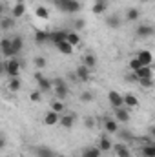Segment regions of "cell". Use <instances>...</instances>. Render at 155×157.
I'll use <instances>...</instances> for the list:
<instances>
[{"mask_svg":"<svg viewBox=\"0 0 155 157\" xmlns=\"http://www.w3.org/2000/svg\"><path fill=\"white\" fill-rule=\"evenodd\" d=\"M120 24H122V20H120L117 15H112V17H108V18H106V26H108V28H112V29H119V28H120Z\"/></svg>","mask_w":155,"mask_h":157,"instance_id":"cell-24","label":"cell"},{"mask_svg":"<svg viewBox=\"0 0 155 157\" xmlns=\"http://www.w3.org/2000/svg\"><path fill=\"white\" fill-rule=\"evenodd\" d=\"M150 137H152V139H155V124L150 128Z\"/></svg>","mask_w":155,"mask_h":157,"instance_id":"cell-43","label":"cell"},{"mask_svg":"<svg viewBox=\"0 0 155 157\" xmlns=\"http://www.w3.org/2000/svg\"><path fill=\"white\" fill-rule=\"evenodd\" d=\"M141 18V11L137 9V7H130L128 11H126V20L128 22H137Z\"/></svg>","mask_w":155,"mask_h":157,"instance_id":"cell-22","label":"cell"},{"mask_svg":"<svg viewBox=\"0 0 155 157\" xmlns=\"http://www.w3.org/2000/svg\"><path fill=\"white\" fill-rule=\"evenodd\" d=\"M59 122H60V113H57L53 110H49L47 113H44V124L46 126H55Z\"/></svg>","mask_w":155,"mask_h":157,"instance_id":"cell-11","label":"cell"},{"mask_svg":"<svg viewBox=\"0 0 155 157\" xmlns=\"http://www.w3.org/2000/svg\"><path fill=\"white\" fill-rule=\"evenodd\" d=\"M57 49H59L62 55H71V53H73V46H71L68 40H64V42L57 44Z\"/></svg>","mask_w":155,"mask_h":157,"instance_id":"cell-23","label":"cell"},{"mask_svg":"<svg viewBox=\"0 0 155 157\" xmlns=\"http://www.w3.org/2000/svg\"><path fill=\"white\" fill-rule=\"evenodd\" d=\"M33 64H35L37 70H44L47 66V60H46V57H35L33 59Z\"/></svg>","mask_w":155,"mask_h":157,"instance_id":"cell-36","label":"cell"},{"mask_svg":"<svg viewBox=\"0 0 155 157\" xmlns=\"http://www.w3.org/2000/svg\"><path fill=\"white\" fill-rule=\"evenodd\" d=\"M102 124H104V130H106V133L108 135H117L119 133V121L115 117H104L102 121Z\"/></svg>","mask_w":155,"mask_h":157,"instance_id":"cell-6","label":"cell"},{"mask_svg":"<svg viewBox=\"0 0 155 157\" xmlns=\"http://www.w3.org/2000/svg\"><path fill=\"white\" fill-rule=\"evenodd\" d=\"M86 28V22H84V18H77L75 22H73V29L75 31H82Z\"/></svg>","mask_w":155,"mask_h":157,"instance_id":"cell-39","label":"cell"},{"mask_svg":"<svg viewBox=\"0 0 155 157\" xmlns=\"http://www.w3.org/2000/svg\"><path fill=\"white\" fill-rule=\"evenodd\" d=\"M68 39V31H64V29H60V31H51V42L57 46V44H60V42H64V40Z\"/></svg>","mask_w":155,"mask_h":157,"instance_id":"cell-18","label":"cell"},{"mask_svg":"<svg viewBox=\"0 0 155 157\" xmlns=\"http://www.w3.org/2000/svg\"><path fill=\"white\" fill-rule=\"evenodd\" d=\"M113 117H115L119 122H128V121H130V110H128L126 106H122V108H115Z\"/></svg>","mask_w":155,"mask_h":157,"instance_id":"cell-14","label":"cell"},{"mask_svg":"<svg viewBox=\"0 0 155 157\" xmlns=\"http://www.w3.org/2000/svg\"><path fill=\"white\" fill-rule=\"evenodd\" d=\"M124 106H126L128 110L137 108V106H139V99H137L133 93H124Z\"/></svg>","mask_w":155,"mask_h":157,"instance_id":"cell-16","label":"cell"},{"mask_svg":"<svg viewBox=\"0 0 155 157\" xmlns=\"http://www.w3.org/2000/svg\"><path fill=\"white\" fill-rule=\"evenodd\" d=\"M35 80H37V84H39V90L42 93H47V91H53V80H49V78H46L42 73H35Z\"/></svg>","mask_w":155,"mask_h":157,"instance_id":"cell-4","label":"cell"},{"mask_svg":"<svg viewBox=\"0 0 155 157\" xmlns=\"http://www.w3.org/2000/svg\"><path fill=\"white\" fill-rule=\"evenodd\" d=\"M97 146H99L102 152H110V150H113V143L110 141V137H108V135H100V139H99Z\"/></svg>","mask_w":155,"mask_h":157,"instance_id":"cell-15","label":"cell"},{"mask_svg":"<svg viewBox=\"0 0 155 157\" xmlns=\"http://www.w3.org/2000/svg\"><path fill=\"white\" fill-rule=\"evenodd\" d=\"M55 157H66V155H64V154H57Z\"/></svg>","mask_w":155,"mask_h":157,"instance_id":"cell-45","label":"cell"},{"mask_svg":"<svg viewBox=\"0 0 155 157\" xmlns=\"http://www.w3.org/2000/svg\"><path fill=\"white\" fill-rule=\"evenodd\" d=\"M104 154L99 146H89V148H84L82 150V155L80 157H100Z\"/></svg>","mask_w":155,"mask_h":157,"instance_id":"cell-17","label":"cell"},{"mask_svg":"<svg viewBox=\"0 0 155 157\" xmlns=\"http://www.w3.org/2000/svg\"><path fill=\"white\" fill-rule=\"evenodd\" d=\"M7 88H9V91L17 93V91H18V90L22 88V82H20V78H18V77L9 78V82H7Z\"/></svg>","mask_w":155,"mask_h":157,"instance_id":"cell-28","label":"cell"},{"mask_svg":"<svg viewBox=\"0 0 155 157\" xmlns=\"http://www.w3.org/2000/svg\"><path fill=\"white\" fill-rule=\"evenodd\" d=\"M113 150H115L117 157H131V150L128 148L126 143H117V144H113Z\"/></svg>","mask_w":155,"mask_h":157,"instance_id":"cell-12","label":"cell"},{"mask_svg":"<svg viewBox=\"0 0 155 157\" xmlns=\"http://www.w3.org/2000/svg\"><path fill=\"white\" fill-rule=\"evenodd\" d=\"M62 128H66V130H71L73 126H75V115L73 113H64V115H60V122H59Z\"/></svg>","mask_w":155,"mask_h":157,"instance_id":"cell-13","label":"cell"},{"mask_svg":"<svg viewBox=\"0 0 155 157\" xmlns=\"http://www.w3.org/2000/svg\"><path fill=\"white\" fill-rule=\"evenodd\" d=\"M29 101H31V102H40V101H42V91H40V90L31 91V93H29Z\"/></svg>","mask_w":155,"mask_h":157,"instance_id":"cell-38","label":"cell"},{"mask_svg":"<svg viewBox=\"0 0 155 157\" xmlns=\"http://www.w3.org/2000/svg\"><path fill=\"white\" fill-rule=\"evenodd\" d=\"M139 84H141L142 88H152V86H153V78H141Z\"/></svg>","mask_w":155,"mask_h":157,"instance_id":"cell-41","label":"cell"},{"mask_svg":"<svg viewBox=\"0 0 155 157\" xmlns=\"http://www.w3.org/2000/svg\"><path fill=\"white\" fill-rule=\"evenodd\" d=\"M137 59L141 60L142 66H152V62H153V55H152L150 49H141V51L137 53Z\"/></svg>","mask_w":155,"mask_h":157,"instance_id":"cell-10","label":"cell"},{"mask_svg":"<svg viewBox=\"0 0 155 157\" xmlns=\"http://www.w3.org/2000/svg\"><path fill=\"white\" fill-rule=\"evenodd\" d=\"M11 42H13V51H15V57H17L24 48V39L20 35H15V37H11Z\"/></svg>","mask_w":155,"mask_h":157,"instance_id":"cell-19","label":"cell"},{"mask_svg":"<svg viewBox=\"0 0 155 157\" xmlns=\"http://www.w3.org/2000/svg\"><path fill=\"white\" fill-rule=\"evenodd\" d=\"M64 2H68V0H57V4H64Z\"/></svg>","mask_w":155,"mask_h":157,"instance_id":"cell-44","label":"cell"},{"mask_svg":"<svg viewBox=\"0 0 155 157\" xmlns=\"http://www.w3.org/2000/svg\"><path fill=\"white\" fill-rule=\"evenodd\" d=\"M86 128H93V119H86Z\"/></svg>","mask_w":155,"mask_h":157,"instance_id":"cell-42","label":"cell"},{"mask_svg":"<svg viewBox=\"0 0 155 157\" xmlns=\"http://www.w3.org/2000/svg\"><path fill=\"white\" fill-rule=\"evenodd\" d=\"M35 42H37V44L51 42V33H49V31H37V35H35Z\"/></svg>","mask_w":155,"mask_h":157,"instance_id":"cell-26","label":"cell"},{"mask_svg":"<svg viewBox=\"0 0 155 157\" xmlns=\"http://www.w3.org/2000/svg\"><path fill=\"white\" fill-rule=\"evenodd\" d=\"M139 2H150V0H139Z\"/></svg>","mask_w":155,"mask_h":157,"instance_id":"cell-46","label":"cell"},{"mask_svg":"<svg viewBox=\"0 0 155 157\" xmlns=\"http://www.w3.org/2000/svg\"><path fill=\"white\" fill-rule=\"evenodd\" d=\"M68 93H70V88L64 82V78H60V77L53 78V95H55V99L57 101H64L68 97Z\"/></svg>","mask_w":155,"mask_h":157,"instance_id":"cell-1","label":"cell"},{"mask_svg":"<svg viewBox=\"0 0 155 157\" xmlns=\"http://www.w3.org/2000/svg\"><path fill=\"white\" fill-rule=\"evenodd\" d=\"M20 60L17 59V57H13V59H6V62H4V71H6V75L9 78L13 77H18V73H20Z\"/></svg>","mask_w":155,"mask_h":157,"instance_id":"cell-2","label":"cell"},{"mask_svg":"<svg viewBox=\"0 0 155 157\" xmlns=\"http://www.w3.org/2000/svg\"><path fill=\"white\" fill-rule=\"evenodd\" d=\"M128 68H130V71H137V70H141L142 68V64H141V60L137 59V57H133V59H130V62H128Z\"/></svg>","mask_w":155,"mask_h":157,"instance_id":"cell-35","label":"cell"},{"mask_svg":"<svg viewBox=\"0 0 155 157\" xmlns=\"http://www.w3.org/2000/svg\"><path fill=\"white\" fill-rule=\"evenodd\" d=\"M108 101H110V104H112V108H113V110L124 106V95H120V93L115 91V90L108 91Z\"/></svg>","mask_w":155,"mask_h":157,"instance_id":"cell-7","label":"cell"},{"mask_svg":"<svg viewBox=\"0 0 155 157\" xmlns=\"http://www.w3.org/2000/svg\"><path fill=\"white\" fill-rule=\"evenodd\" d=\"M84 64H86L89 70L95 68V66H97V57H95L93 53H86V55H84Z\"/></svg>","mask_w":155,"mask_h":157,"instance_id":"cell-33","label":"cell"},{"mask_svg":"<svg viewBox=\"0 0 155 157\" xmlns=\"http://www.w3.org/2000/svg\"><path fill=\"white\" fill-rule=\"evenodd\" d=\"M135 35L139 39H150V37L155 35V26H152V24H139L137 29H135Z\"/></svg>","mask_w":155,"mask_h":157,"instance_id":"cell-3","label":"cell"},{"mask_svg":"<svg viewBox=\"0 0 155 157\" xmlns=\"http://www.w3.org/2000/svg\"><path fill=\"white\" fill-rule=\"evenodd\" d=\"M59 9L64 13H77L82 9V2L80 0H68L64 4H59Z\"/></svg>","mask_w":155,"mask_h":157,"instance_id":"cell-5","label":"cell"},{"mask_svg":"<svg viewBox=\"0 0 155 157\" xmlns=\"http://www.w3.org/2000/svg\"><path fill=\"white\" fill-rule=\"evenodd\" d=\"M75 75H77V80H80V82H88V80L91 78V71H89V68H88L86 64H80L77 70H75Z\"/></svg>","mask_w":155,"mask_h":157,"instance_id":"cell-8","label":"cell"},{"mask_svg":"<svg viewBox=\"0 0 155 157\" xmlns=\"http://www.w3.org/2000/svg\"><path fill=\"white\" fill-rule=\"evenodd\" d=\"M117 135H120V139H122L124 143H130V141H133V133H130V132L119 130V133H117Z\"/></svg>","mask_w":155,"mask_h":157,"instance_id":"cell-37","label":"cell"},{"mask_svg":"<svg viewBox=\"0 0 155 157\" xmlns=\"http://www.w3.org/2000/svg\"><path fill=\"white\" fill-rule=\"evenodd\" d=\"M2 55H4L6 59H13V57H15L13 42H11V39H7V37H4V39H2Z\"/></svg>","mask_w":155,"mask_h":157,"instance_id":"cell-9","label":"cell"},{"mask_svg":"<svg viewBox=\"0 0 155 157\" xmlns=\"http://www.w3.org/2000/svg\"><path fill=\"white\" fill-rule=\"evenodd\" d=\"M37 157H55L57 154L51 150V148H47V146H40V148H37Z\"/></svg>","mask_w":155,"mask_h":157,"instance_id":"cell-31","label":"cell"},{"mask_svg":"<svg viewBox=\"0 0 155 157\" xmlns=\"http://www.w3.org/2000/svg\"><path fill=\"white\" fill-rule=\"evenodd\" d=\"M80 101L82 102H91L93 101V93L91 91H82L80 93Z\"/></svg>","mask_w":155,"mask_h":157,"instance_id":"cell-40","label":"cell"},{"mask_svg":"<svg viewBox=\"0 0 155 157\" xmlns=\"http://www.w3.org/2000/svg\"><path fill=\"white\" fill-rule=\"evenodd\" d=\"M11 15H13L15 18H22V17L26 15V4H15V6L11 7Z\"/></svg>","mask_w":155,"mask_h":157,"instance_id":"cell-20","label":"cell"},{"mask_svg":"<svg viewBox=\"0 0 155 157\" xmlns=\"http://www.w3.org/2000/svg\"><path fill=\"white\" fill-rule=\"evenodd\" d=\"M135 75H137V78L141 80V78H152L153 75H152V68L150 66H142L141 70H137L135 71Z\"/></svg>","mask_w":155,"mask_h":157,"instance_id":"cell-25","label":"cell"},{"mask_svg":"<svg viewBox=\"0 0 155 157\" xmlns=\"http://www.w3.org/2000/svg\"><path fill=\"white\" fill-rule=\"evenodd\" d=\"M11 28H15V17H4L2 18V29L7 31Z\"/></svg>","mask_w":155,"mask_h":157,"instance_id":"cell-34","label":"cell"},{"mask_svg":"<svg viewBox=\"0 0 155 157\" xmlns=\"http://www.w3.org/2000/svg\"><path fill=\"white\" fill-rule=\"evenodd\" d=\"M51 110L53 112H57V113H60V115H64V110H66V104H64V101H53L51 102Z\"/></svg>","mask_w":155,"mask_h":157,"instance_id":"cell-32","label":"cell"},{"mask_svg":"<svg viewBox=\"0 0 155 157\" xmlns=\"http://www.w3.org/2000/svg\"><path fill=\"white\" fill-rule=\"evenodd\" d=\"M141 155L142 157H155V143L144 144V146L141 148Z\"/></svg>","mask_w":155,"mask_h":157,"instance_id":"cell-27","label":"cell"},{"mask_svg":"<svg viewBox=\"0 0 155 157\" xmlns=\"http://www.w3.org/2000/svg\"><path fill=\"white\" fill-rule=\"evenodd\" d=\"M35 15H37V18H40V20H47L49 18V11H47L46 6H37Z\"/></svg>","mask_w":155,"mask_h":157,"instance_id":"cell-30","label":"cell"},{"mask_svg":"<svg viewBox=\"0 0 155 157\" xmlns=\"http://www.w3.org/2000/svg\"><path fill=\"white\" fill-rule=\"evenodd\" d=\"M106 9H108L106 0H97V2L93 4V7H91V11H93L95 15H102V13H106Z\"/></svg>","mask_w":155,"mask_h":157,"instance_id":"cell-21","label":"cell"},{"mask_svg":"<svg viewBox=\"0 0 155 157\" xmlns=\"http://www.w3.org/2000/svg\"><path fill=\"white\" fill-rule=\"evenodd\" d=\"M68 42L75 48V46H78L80 44V35H78V31H75V29H71V31H68Z\"/></svg>","mask_w":155,"mask_h":157,"instance_id":"cell-29","label":"cell"}]
</instances>
